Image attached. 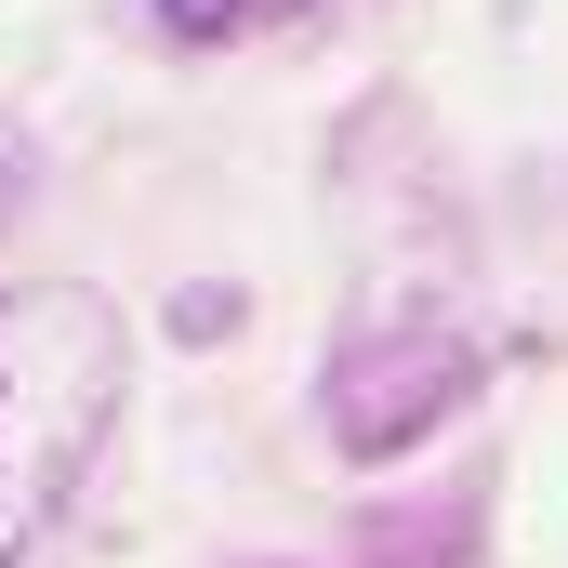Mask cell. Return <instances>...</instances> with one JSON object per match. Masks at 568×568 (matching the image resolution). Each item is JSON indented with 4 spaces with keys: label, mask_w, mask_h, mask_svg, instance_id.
Masks as SVG:
<instances>
[{
    "label": "cell",
    "mask_w": 568,
    "mask_h": 568,
    "mask_svg": "<svg viewBox=\"0 0 568 568\" xmlns=\"http://www.w3.org/2000/svg\"><path fill=\"white\" fill-rule=\"evenodd\" d=\"M120 410V317L93 291H0V568L40 556Z\"/></svg>",
    "instance_id": "cell-1"
},
{
    "label": "cell",
    "mask_w": 568,
    "mask_h": 568,
    "mask_svg": "<svg viewBox=\"0 0 568 568\" xmlns=\"http://www.w3.org/2000/svg\"><path fill=\"white\" fill-rule=\"evenodd\" d=\"M463 397H476V331H436V317H410V331H357V344L331 357V436H344L357 463L436 436Z\"/></svg>",
    "instance_id": "cell-2"
},
{
    "label": "cell",
    "mask_w": 568,
    "mask_h": 568,
    "mask_svg": "<svg viewBox=\"0 0 568 568\" xmlns=\"http://www.w3.org/2000/svg\"><path fill=\"white\" fill-rule=\"evenodd\" d=\"M291 13H317V0H159L172 40H239V27H291Z\"/></svg>",
    "instance_id": "cell-3"
}]
</instances>
